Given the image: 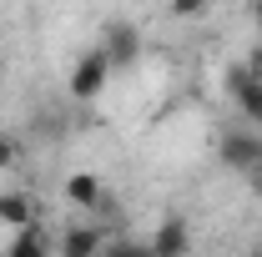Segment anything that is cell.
Instances as JSON below:
<instances>
[{"instance_id": "cell-1", "label": "cell", "mask_w": 262, "mask_h": 257, "mask_svg": "<svg viewBox=\"0 0 262 257\" xmlns=\"http://www.w3.org/2000/svg\"><path fill=\"white\" fill-rule=\"evenodd\" d=\"M217 157H222V166L242 172V177H262V136H257V126H232V131H222Z\"/></svg>"}, {"instance_id": "cell-2", "label": "cell", "mask_w": 262, "mask_h": 257, "mask_svg": "<svg viewBox=\"0 0 262 257\" xmlns=\"http://www.w3.org/2000/svg\"><path fill=\"white\" fill-rule=\"evenodd\" d=\"M106 81H111V61H106V51H101V46H91L81 61L71 66L66 91H71V101H96L101 91H106Z\"/></svg>"}, {"instance_id": "cell-3", "label": "cell", "mask_w": 262, "mask_h": 257, "mask_svg": "<svg viewBox=\"0 0 262 257\" xmlns=\"http://www.w3.org/2000/svg\"><path fill=\"white\" fill-rule=\"evenodd\" d=\"M101 51H106L111 71H131V66L141 61V31H136L131 20H106V31H101Z\"/></svg>"}, {"instance_id": "cell-4", "label": "cell", "mask_w": 262, "mask_h": 257, "mask_svg": "<svg viewBox=\"0 0 262 257\" xmlns=\"http://www.w3.org/2000/svg\"><path fill=\"white\" fill-rule=\"evenodd\" d=\"M61 192H66V202H71L81 217H96L101 207H106V187H101V177H96V172H71Z\"/></svg>"}, {"instance_id": "cell-5", "label": "cell", "mask_w": 262, "mask_h": 257, "mask_svg": "<svg viewBox=\"0 0 262 257\" xmlns=\"http://www.w3.org/2000/svg\"><path fill=\"white\" fill-rule=\"evenodd\" d=\"M51 247H56L61 257H91V252H106V232L91 227V222H76V227H66Z\"/></svg>"}, {"instance_id": "cell-6", "label": "cell", "mask_w": 262, "mask_h": 257, "mask_svg": "<svg viewBox=\"0 0 262 257\" xmlns=\"http://www.w3.org/2000/svg\"><path fill=\"white\" fill-rule=\"evenodd\" d=\"M146 247L157 257H182L192 252V232H187V217H162V227L146 237Z\"/></svg>"}, {"instance_id": "cell-7", "label": "cell", "mask_w": 262, "mask_h": 257, "mask_svg": "<svg viewBox=\"0 0 262 257\" xmlns=\"http://www.w3.org/2000/svg\"><path fill=\"white\" fill-rule=\"evenodd\" d=\"M26 222H40L35 217V197L31 192H0V227H26Z\"/></svg>"}, {"instance_id": "cell-8", "label": "cell", "mask_w": 262, "mask_h": 257, "mask_svg": "<svg viewBox=\"0 0 262 257\" xmlns=\"http://www.w3.org/2000/svg\"><path fill=\"white\" fill-rule=\"evenodd\" d=\"M10 257H35V252H51V237L40 232V222H26V227H10Z\"/></svg>"}, {"instance_id": "cell-9", "label": "cell", "mask_w": 262, "mask_h": 257, "mask_svg": "<svg viewBox=\"0 0 262 257\" xmlns=\"http://www.w3.org/2000/svg\"><path fill=\"white\" fill-rule=\"evenodd\" d=\"M232 101H237V111H242V121L262 131V76H247V81H242V86L232 91Z\"/></svg>"}, {"instance_id": "cell-10", "label": "cell", "mask_w": 262, "mask_h": 257, "mask_svg": "<svg viewBox=\"0 0 262 257\" xmlns=\"http://www.w3.org/2000/svg\"><path fill=\"white\" fill-rule=\"evenodd\" d=\"M166 10H171L177 20H196V15L212 10V0H166Z\"/></svg>"}, {"instance_id": "cell-11", "label": "cell", "mask_w": 262, "mask_h": 257, "mask_svg": "<svg viewBox=\"0 0 262 257\" xmlns=\"http://www.w3.org/2000/svg\"><path fill=\"white\" fill-rule=\"evenodd\" d=\"M20 166V141L10 131H0V172H15Z\"/></svg>"}, {"instance_id": "cell-12", "label": "cell", "mask_w": 262, "mask_h": 257, "mask_svg": "<svg viewBox=\"0 0 262 257\" xmlns=\"http://www.w3.org/2000/svg\"><path fill=\"white\" fill-rule=\"evenodd\" d=\"M247 76H257V71H252L247 61H237V66H232V71H227V96L237 91V86H242V81H247Z\"/></svg>"}, {"instance_id": "cell-13", "label": "cell", "mask_w": 262, "mask_h": 257, "mask_svg": "<svg viewBox=\"0 0 262 257\" xmlns=\"http://www.w3.org/2000/svg\"><path fill=\"white\" fill-rule=\"evenodd\" d=\"M247 15H252V26L262 31V0H247Z\"/></svg>"}, {"instance_id": "cell-14", "label": "cell", "mask_w": 262, "mask_h": 257, "mask_svg": "<svg viewBox=\"0 0 262 257\" xmlns=\"http://www.w3.org/2000/svg\"><path fill=\"white\" fill-rule=\"evenodd\" d=\"M257 51H262V40H257Z\"/></svg>"}]
</instances>
